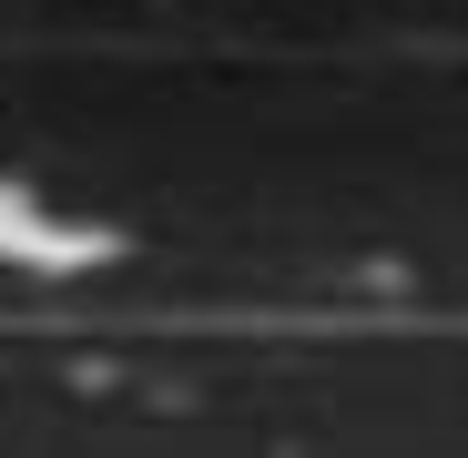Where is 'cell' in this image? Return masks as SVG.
I'll return each mask as SVG.
<instances>
[{
	"label": "cell",
	"instance_id": "1",
	"mask_svg": "<svg viewBox=\"0 0 468 458\" xmlns=\"http://www.w3.org/2000/svg\"><path fill=\"white\" fill-rule=\"evenodd\" d=\"M112 255V235L92 214H61L41 184H11L0 174V265H31V275H92Z\"/></svg>",
	"mask_w": 468,
	"mask_h": 458
}]
</instances>
